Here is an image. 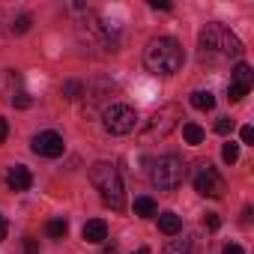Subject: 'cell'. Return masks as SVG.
<instances>
[{
    "label": "cell",
    "mask_w": 254,
    "mask_h": 254,
    "mask_svg": "<svg viewBox=\"0 0 254 254\" xmlns=\"http://www.w3.org/2000/svg\"><path fill=\"white\" fill-rule=\"evenodd\" d=\"M221 159H224L227 165L239 162V144H233V141H230V144H224V147H221Z\"/></svg>",
    "instance_id": "d6986e66"
},
{
    "label": "cell",
    "mask_w": 254,
    "mask_h": 254,
    "mask_svg": "<svg viewBox=\"0 0 254 254\" xmlns=\"http://www.w3.org/2000/svg\"><path fill=\"white\" fill-rule=\"evenodd\" d=\"M194 191H200L203 197H221L224 194V180L209 162L197 165V171H194Z\"/></svg>",
    "instance_id": "8992f818"
},
{
    "label": "cell",
    "mask_w": 254,
    "mask_h": 254,
    "mask_svg": "<svg viewBox=\"0 0 254 254\" xmlns=\"http://www.w3.org/2000/svg\"><path fill=\"white\" fill-rule=\"evenodd\" d=\"M165 254H191V242L189 239H171L165 245Z\"/></svg>",
    "instance_id": "ac0fdd59"
},
{
    "label": "cell",
    "mask_w": 254,
    "mask_h": 254,
    "mask_svg": "<svg viewBox=\"0 0 254 254\" xmlns=\"http://www.w3.org/2000/svg\"><path fill=\"white\" fill-rule=\"evenodd\" d=\"M6 135H9V126H6V120H3V117H0V144L6 141Z\"/></svg>",
    "instance_id": "484cf974"
},
{
    "label": "cell",
    "mask_w": 254,
    "mask_h": 254,
    "mask_svg": "<svg viewBox=\"0 0 254 254\" xmlns=\"http://www.w3.org/2000/svg\"><path fill=\"white\" fill-rule=\"evenodd\" d=\"M153 186L159 189V191H174V189H180L183 186V180H186V165H183V159L180 156H162L156 165H153Z\"/></svg>",
    "instance_id": "277c9868"
},
{
    "label": "cell",
    "mask_w": 254,
    "mask_h": 254,
    "mask_svg": "<svg viewBox=\"0 0 254 254\" xmlns=\"http://www.w3.org/2000/svg\"><path fill=\"white\" fill-rule=\"evenodd\" d=\"M150 6H153V9H171L168 0H150Z\"/></svg>",
    "instance_id": "4316f807"
},
{
    "label": "cell",
    "mask_w": 254,
    "mask_h": 254,
    "mask_svg": "<svg viewBox=\"0 0 254 254\" xmlns=\"http://www.w3.org/2000/svg\"><path fill=\"white\" fill-rule=\"evenodd\" d=\"M159 230H162L165 236H177V233L183 230V218H180L177 212H162V215H159Z\"/></svg>",
    "instance_id": "7c38bea8"
},
{
    "label": "cell",
    "mask_w": 254,
    "mask_h": 254,
    "mask_svg": "<svg viewBox=\"0 0 254 254\" xmlns=\"http://www.w3.org/2000/svg\"><path fill=\"white\" fill-rule=\"evenodd\" d=\"M60 93H63V99H69V102H75V99H81L84 93H87V87L81 84V81H63V87H60Z\"/></svg>",
    "instance_id": "2e32d148"
},
{
    "label": "cell",
    "mask_w": 254,
    "mask_h": 254,
    "mask_svg": "<svg viewBox=\"0 0 254 254\" xmlns=\"http://www.w3.org/2000/svg\"><path fill=\"white\" fill-rule=\"evenodd\" d=\"M239 138H242V144H251V141H254V129H251V126H242Z\"/></svg>",
    "instance_id": "cb8c5ba5"
},
{
    "label": "cell",
    "mask_w": 254,
    "mask_h": 254,
    "mask_svg": "<svg viewBox=\"0 0 254 254\" xmlns=\"http://www.w3.org/2000/svg\"><path fill=\"white\" fill-rule=\"evenodd\" d=\"M144 63L153 75H177L186 63V51L177 39L159 36V39H150V45L144 51Z\"/></svg>",
    "instance_id": "6da1fadb"
},
{
    "label": "cell",
    "mask_w": 254,
    "mask_h": 254,
    "mask_svg": "<svg viewBox=\"0 0 254 254\" xmlns=\"http://www.w3.org/2000/svg\"><path fill=\"white\" fill-rule=\"evenodd\" d=\"M12 105H15V108H30L33 102H30L27 93H15V96H12Z\"/></svg>",
    "instance_id": "7402d4cb"
},
{
    "label": "cell",
    "mask_w": 254,
    "mask_h": 254,
    "mask_svg": "<svg viewBox=\"0 0 254 254\" xmlns=\"http://www.w3.org/2000/svg\"><path fill=\"white\" fill-rule=\"evenodd\" d=\"M63 150H66V144H63V138H60L57 132H39V135L33 138V153H36V156L57 159V156H63Z\"/></svg>",
    "instance_id": "ba28073f"
},
{
    "label": "cell",
    "mask_w": 254,
    "mask_h": 254,
    "mask_svg": "<svg viewBox=\"0 0 254 254\" xmlns=\"http://www.w3.org/2000/svg\"><path fill=\"white\" fill-rule=\"evenodd\" d=\"M90 183L96 186V191L102 194V200L111 209H123L126 206V189H123V177L111 162H96L90 168Z\"/></svg>",
    "instance_id": "7a4b0ae2"
},
{
    "label": "cell",
    "mask_w": 254,
    "mask_h": 254,
    "mask_svg": "<svg viewBox=\"0 0 254 254\" xmlns=\"http://www.w3.org/2000/svg\"><path fill=\"white\" fill-rule=\"evenodd\" d=\"M66 233H69V221L66 218H51L48 221V236L51 239H63Z\"/></svg>",
    "instance_id": "e0dca14e"
},
{
    "label": "cell",
    "mask_w": 254,
    "mask_h": 254,
    "mask_svg": "<svg viewBox=\"0 0 254 254\" xmlns=\"http://www.w3.org/2000/svg\"><path fill=\"white\" fill-rule=\"evenodd\" d=\"M191 108H197V111H212V108H215V96H212L209 90H197V93H191Z\"/></svg>",
    "instance_id": "9a60e30c"
},
{
    "label": "cell",
    "mask_w": 254,
    "mask_h": 254,
    "mask_svg": "<svg viewBox=\"0 0 254 254\" xmlns=\"http://www.w3.org/2000/svg\"><path fill=\"white\" fill-rule=\"evenodd\" d=\"M183 138H186V144H191V147H197V144H203V138H206V132L200 129L197 123H186L183 126Z\"/></svg>",
    "instance_id": "5bb4252c"
},
{
    "label": "cell",
    "mask_w": 254,
    "mask_h": 254,
    "mask_svg": "<svg viewBox=\"0 0 254 254\" xmlns=\"http://www.w3.org/2000/svg\"><path fill=\"white\" fill-rule=\"evenodd\" d=\"M102 254H117V248H114V245H108V248H105Z\"/></svg>",
    "instance_id": "f1b7e54d"
},
{
    "label": "cell",
    "mask_w": 254,
    "mask_h": 254,
    "mask_svg": "<svg viewBox=\"0 0 254 254\" xmlns=\"http://www.w3.org/2000/svg\"><path fill=\"white\" fill-rule=\"evenodd\" d=\"M135 254H150V251H147V248H138V251H135Z\"/></svg>",
    "instance_id": "f546056e"
},
{
    "label": "cell",
    "mask_w": 254,
    "mask_h": 254,
    "mask_svg": "<svg viewBox=\"0 0 254 254\" xmlns=\"http://www.w3.org/2000/svg\"><path fill=\"white\" fill-rule=\"evenodd\" d=\"M30 24H33V18H30V15H18V18L12 21V33H27V30H30Z\"/></svg>",
    "instance_id": "ffe728a7"
},
{
    "label": "cell",
    "mask_w": 254,
    "mask_h": 254,
    "mask_svg": "<svg viewBox=\"0 0 254 254\" xmlns=\"http://www.w3.org/2000/svg\"><path fill=\"white\" fill-rule=\"evenodd\" d=\"M251 81H254L251 66H248V63H236V66H233V78H230V84H233V87H242V90H251Z\"/></svg>",
    "instance_id": "8fae6325"
},
{
    "label": "cell",
    "mask_w": 254,
    "mask_h": 254,
    "mask_svg": "<svg viewBox=\"0 0 254 254\" xmlns=\"http://www.w3.org/2000/svg\"><path fill=\"white\" fill-rule=\"evenodd\" d=\"M197 45H200V54H218V57H242V42L224 27V24H206L197 36Z\"/></svg>",
    "instance_id": "3957f363"
},
{
    "label": "cell",
    "mask_w": 254,
    "mask_h": 254,
    "mask_svg": "<svg viewBox=\"0 0 254 254\" xmlns=\"http://www.w3.org/2000/svg\"><path fill=\"white\" fill-rule=\"evenodd\" d=\"M84 239L93 242V245L105 242V239H108V224H105L102 218H90V221L84 224Z\"/></svg>",
    "instance_id": "30bf717a"
},
{
    "label": "cell",
    "mask_w": 254,
    "mask_h": 254,
    "mask_svg": "<svg viewBox=\"0 0 254 254\" xmlns=\"http://www.w3.org/2000/svg\"><path fill=\"white\" fill-rule=\"evenodd\" d=\"M215 132H218V135H230V132H233V120H230V117H221V120L215 123Z\"/></svg>",
    "instance_id": "44dd1931"
},
{
    "label": "cell",
    "mask_w": 254,
    "mask_h": 254,
    "mask_svg": "<svg viewBox=\"0 0 254 254\" xmlns=\"http://www.w3.org/2000/svg\"><path fill=\"white\" fill-rule=\"evenodd\" d=\"M203 224H206L209 230H218V227H221V218H218L215 212H206V218H203Z\"/></svg>",
    "instance_id": "603a6c76"
},
{
    "label": "cell",
    "mask_w": 254,
    "mask_h": 254,
    "mask_svg": "<svg viewBox=\"0 0 254 254\" xmlns=\"http://www.w3.org/2000/svg\"><path fill=\"white\" fill-rule=\"evenodd\" d=\"M221 254H245V251H242V245L230 242V245H224V251H221Z\"/></svg>",
    "instance_id": "d4e9b609"
},
{
    "label": "cell",
    "mask_w": 254,
    "mask_h": 254,
    "mask_svg": "<svg viewBox=\"0 0 254 254\" xmlns=\"http://www.w3.org/2000/svg\"><path fill=\"white\" fill-rule=\"evenodd\" d=\"M0 239H6V218L0 215Z\"/></svg>",
    "instance_id": "83f0119b"
},
{
    "label": "cell",
    "mask_w": 254,
    "mask_h": 254,
    "mask_svg": "<svg viewBox=\"0 0 254 254\" xmlns=\"http://www.w3.org/2000/svg\"><path fill=\"white\" fill-rule=\"evenodd\" d=\"M102 123H105L108 135H129L138 126V114L129 105H108L105 114H102Z\"/></svg>",
    "instance_id": "5b68a950"
},
{
    "label": "cell",
    "mask_w": 254,
    "mask_h": 254,
    "mask_svg": "<svg viewBox=\"0 0 254 254\" xmlns=\"http://www.w3.org/2000/svg\"><path fill=\"white\" fill-rule=\"evenodd\" d=\"M177 120H180V108H177V105L159 108V111L153 114V120L147 123V138H165L174 126H177Z\"/></svg>",
    "instance_id": "52a82bcc"
},
{
    "label": "cell",
    "mask_w": 254,
    "mask_h": 254,
    "mask_svg": "<svg viewBox=\"0 0 254 254\" xmlns=\"http://www.w3.org/2000/svg\"><path fill=\"white\" fill-rule=\"evenodd\" d=\"M156 212H159V206H156V200H153L150 194L135 197V215H141V218H153Z\"/></svg>",
    "instance_id": "4fadbf2b"
},
{
    "label": "cell",
    "mask_w": 254,
    "mask_h": 254,
    "mask_svg": "<svg viewBox=\"0 0 254 254\" xmlns=\"http://www.w3.org/2000/svg\"><path fill=\"white\" fill-rule=\"evenodd\" d=\"M6 186H9L12 191H27V189L33 186V174H30L24 165H12L9 174H6Z\"/></svg>",
    "instance_id": "9c48e42d"
}]
</instances>
